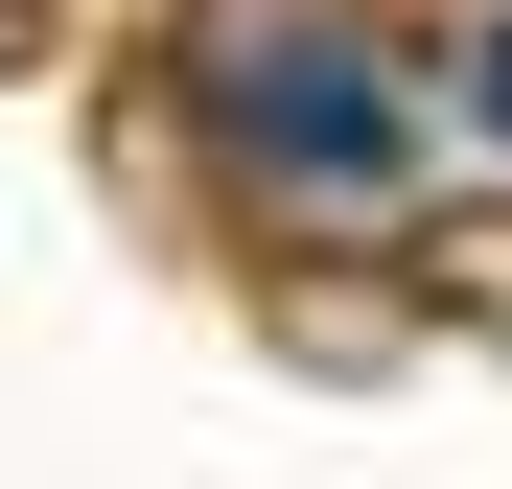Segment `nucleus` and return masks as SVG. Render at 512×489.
I'll use <instances>...</instances> for the list:
<instances>
[{"label":"nucleus","mask_w":512,"mask_h":489,"mask_svg":"<svg viewBox=\"0 0 512 489\" xmlns=\"http://www.w3.org/2000/svg\"><path fill=\"white\" fill-rule=\"evenodd\" d=\"M210 117L280 163V187H396V140H419L326 0H233V24H210Z\"/></svg>","instance_id":"nucleus-1"},{"label":"nucleus","mask_w":512,"mask_h":489,"mask_svg":"<svg viewBox=\"0 0 512 489\" xmlns=\"http://www.w3.org/2000/svg\"><path fill=\"white\" fill-rule=\"evenodd\" d=\"M466 117H489V140H512V24H489V47H466Z\"/></svg>","instance_id":"nucleus-2"}]
</instances>
